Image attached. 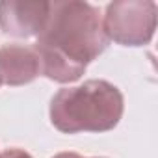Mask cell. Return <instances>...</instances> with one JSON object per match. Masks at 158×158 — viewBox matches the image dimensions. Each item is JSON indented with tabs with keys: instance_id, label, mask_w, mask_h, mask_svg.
<instances>
[{
	"instance_id": "6",
	"label": "cell",
	"mask_w": 158,
	"mask_h": 158,
	"mask_svg": "<svg viewBox=\"0 0 158 158\" xmlns=\"http://www.w3.org/2000/svg\"><path fill=\"white\" fill-rule=\"evenodd\" d=\"M0 158H34V156L23 149H6L4 152H0Z\"/></svg>"
},
{
	"instance_id": "3",
	"label": "cell",
	"mask_w": 158,
	"mask_h": 158,
	"mask_svg": "<svg viewBox=\"0 0 158 158\" xmlns=\"http://www.w3.org/2000/svg\"><path fill=\"white\" fill-rule=\"evenodd\" d=\"M156 2L152 0H115L106 6L102 19L110 41L123 47L149 45L156 30Z\"/></svg>"
},
{
	"instance_id": "4",
	"label": "cell",
	"mask_w": 158,
	"mask_h": 158,
	"mask_svg": "<svg viewBox=\"0 0 158 158\" xmlns=\"http://www.w3.org/2000/svg\"><path fill=\"white\" fill-rule=\"evenodd\" d=\"M50 2H24L4 0L0 2V28L6 35L17 39L37 37L47 24Z\"/></svg>"
},
{
	"instance_id": "1",
	"label": "cell",
	"mask_w": 158,
	"mask_h": 158,
	"mask_svg": "<svg viewBox=\"0 0 158 158\" xmlns=\"http://www.w3.org/2000/svg\"><path fill=\"white\" fill-rule=\"evenodd\" d=\"M110 45L99 8L89 2H50L45 28L35 37L41 74L58 84L80 78Z\"/></svg>"
},
{
	"instance_id": "9",
	"label": "cell",
	"mask_w": 158,
	"mask_h": 158,
	"mask_svg": "<svg viewBox=\"0 0 158 158\" xmlns=\"http://www.w3.org/2000/svg\"><path fill=\"white\" fill-rule=\"evenodd\" d=\"M0 86H2V80H0Z\"/></svg>"
},
{
	"instance_id": "2",
	"label": "cell",
	"mask_w": 158,
	"mask_h": 158,
	"mask_svg": "<svg viewBox=\"0 0 158 158\" xmlns=\"http://www.w3.org/2000/svg\"><path fill=\"white\" fill-rule=\"evenodd\" d=\"M125 99L108 80H86L74 88H61L50 99V123L63 134L108 132L123 117Z\"/></svg>"
},
{
	"instance_id": "5",
	"label": "cell",
	"mask_w": 158,
	"mask_h": 158,
	"mask_svg": "<svg viewBox=\"0 0 158 158\" xmlns=\"http://www.w3.org/2000/svg\"><path fill=\"white\" fill-rule=\"evenodd\" d=\"M41 74L39 56L34 47L4 45L0 47V80L8 86H24Z\"/></svg>"
},
{
	"instance_id": "8",
	"label": "cell",
	"mask_w": 158,
	"mask_h": 158,
	"mask_svg": "<svg viewBox=\"0 0 158 158\" xmlns=\"http://www.w3.org/2000/svg\"><path fill=\"white\" fill-rule=\"evenodd\" d=\"M93 158H104V156H93Z\"/></svg>"
},
{
	"instance_id": "7",
	"label": "cell",
	"mask_w": 158,
	"mask_h": 158,
	"mask_svg": "<svg viewBox=\"0 0 158 158\" xmlns=\"http://www.w3.org/2000/svg\"><path fill=\"white\" fill-rule=\"evenodd\" d=\"M52 158H84V156L78 154V152H58V154H54Z\"/></svg>"
}]
</instances>
